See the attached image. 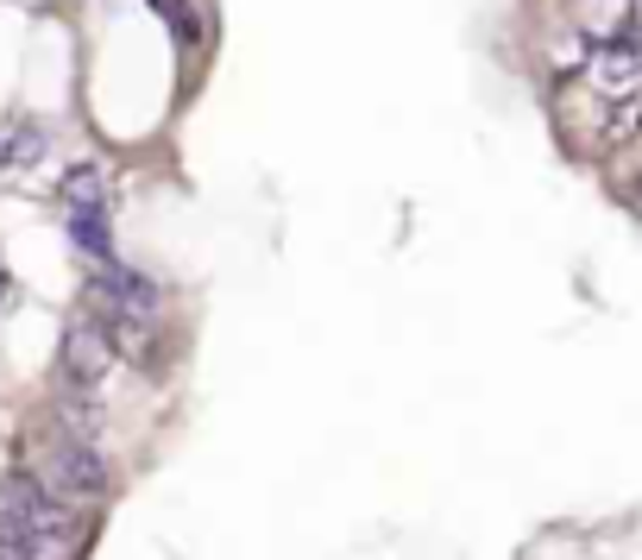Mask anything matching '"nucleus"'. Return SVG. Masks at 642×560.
Wrapping results in <instances>:
<instances>
[{
  "instance_id": "nucleus-7",
  "label": "nucleus",
  "mask_w": 642,
  "mask_h": 560,
  "mask_svg": "<svg viewBox=\"0 0 642 560\" xmlns=\"http://www.w3.org/2000/svg\"><path fill=\"white\" fill-rule=\"evenodd\" d=\"M636 133H642V95L604 101V114H599V145H630Z\"/></svg>"
},
{
  "instance_id": "nucleus-3",
  "label": "nucleus",
  "mask_w": 642,
  "mask_h": 560,
  "mask_svg": "<svg viewBox=\"0 0 642 560\" xmlns=\"http://www.w3.org/2000/svg\"><path fill=\"white\" fill-rule=\"evenodd\" d=\"M58 371H63L58 390H95V397H101L108 371H114V347H108V334H101L89 315H77V322L63 328V340H58Z\"/></svg>"
},
{
  "instance_id": "nucleus-6",
  "label": "nucleus",
  "mask_w": 642,
  "mask_h": 560,
  "mask_svg": "<svg viewBox=\"0 0 642 560\" xmlns=\"http://www.w3.org/2000/svg\"><path fill=\"white\" fill-rule=\"evenodd\" d=\"M70 240H77L95 265H114V221H108V202H101V208H70Z\"/></svg>"
},
{
  "instance_id": "nucleus-4",
  "label": "nucleus",
  "mask_w": 642,
  "mask_h": 560,
  "mask_svg": "<svg viewBox=\"0 0 642 560\" xmlns=\"http://www.w3.org/2000/svg\"><path fill=\"white\" fill-rule=\"evenodd\" d=\"M585 82H592V89H599L604 101L642 95V39L618 32V39L592 44V51H585Z\"/></svg>"
},
{
  "instance_id": "nucleus-11",
  "label": "nucleus",
  "mask_w": 642,
  "mask_h": 560,
  "mask_svg": "<svg viewBox=\"0 0 642 560\" xmlns=\"http://www.w3.org/2000/svg\"><path fill=\"white\" fill-rule=\"evenodd\" d=\"M152 7H157V13H164V20H171V13H176V7H183V0H152Z\"/></svg>"
},
{
  "instance_id": "nucleus-10",
  "label": "nucleus",
  "mask_w": 642,
  "mask_h": 560,
  "mask_svg": "<svg viewBox=\"0 0 642 560\" xmlns=\"http://www.w3.org/2000/svg\"><path fill=\"white\" fill-rule=\"evenodd\" d=\"M630 202H636V208H642V171L630 176Z\"/></svg>"
},
{
  "instance_id": "nucleus-12",
  "label": "nucleus",
  "mask_w": 642,
  "mask_h": 560,
  "mask_svg": "<svg viewBox=\"0 0 642 560\" xmlns=\"http://www.w3.org/2000/svg\"><path fill=\"white\" fill-rule=\"evenodd\" d=\"M7 291H13V277H7V271H0V303H7Z\"/></svg>"
},
{
  "instance_id": "nucleus-8",
  "label": "nucleus",
  "mask_w": 642,
  "mask_h": 560,
  "mask_svg": "<svg viewBox=\"0 0 642 560\" xmlns=\"http://www.w3.org/2000/svg\"><path fill=\"white\" fill-rule=\"evenodd\" d=\"M63 202H70V208H101V202H108V171H101V164L63 171Z\"/></svg>"
},
{
  "instance_id": "nucleus-2",
  "label": "nucleus",
  "mask_w": 642,
  "mask_h": 560,
  "mask_svg": "<svg viewBox=\"0 0 642 560\" xmlns=\"http://www.w3.org/2000/svg\"><path fill=\"white\" fill-rule=\"evenodd\" d=\"M32 479L58 503L82 510V503L108 498V454H101L95 441L63 435V428H39V435H32Z\"/></svg>"
},
{
  "instance_id": "nucleus-1",
  "label": "nucleus",
  "mask_w": 642,
  "mask_h": 560,
  "mask_svg": "<svg viewBox=\"0 0 642 560\" xmlns=\"http://www.w3.org/2000/svg\"><path fill=\"white\" fill-rule=\"evenodd\" d=\"M82 541V522L70 503H58L32 472L7 479L0 491V554L13 560H63Z\"/></svg>"
},
{
  "instance_id": "nucleus-5",
  "label": "nucleus",
  "mask_w": 642,
  "mask_h": 560,
  "mask_svg": "<svg viewBox=\"0 0 642 560\" xmlns=\"http://www.w3.org/2000/svg\"><path fill=\"white\" fill-rule=\"evenodd\" d=\"M58 428L63 435H77V441H101L108 404H101L95 390H58Z\"/></svg>"
},
{
  "instance_id": "nucleus-13",
  "label": "nucleus",
  "mask_w": 642,
  "mask_h": 560,
  "mask_svg": "<svg viewBox=\"0 0 642 560\" xmlns=\"http://www.w3.org/2000/svg\"><path fill=\"white\" fill-rule=\"evenodd\" d=\"M0 560H13V554H0Z\"/></svg>"
},
{
  "instance_id": "nucleus-9",
  "label": "nucleus",
  "mask_w": 642,
  "mask_h": 560,
  "mask_svg": "<svg viewBox=\"0 0 642 560\" xmlns=\"http://www.w3.org/2000/svg\"><path fill=\"white\" fill-rule=\"evenodd\" d=\"M171 32H176L183 44H202V39H208V13H202L195 0H183V7L171 13Z\"/></svg>"
}]
</instances>
